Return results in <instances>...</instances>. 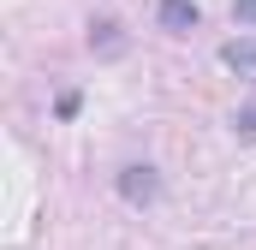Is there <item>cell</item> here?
<instances>
[{
  "instance_id": "cell-1",
  "label": "cell",
  "mask_w": 256,
  "mask_h": 250,
  "mask_svg": "<svg viewBox=\"0 0 256 250\" xmlns=\"http://www.w3.org/2000/svg\"><path fill=\"white\" fill-rule=\"evenodd\" d=\"M120 196H126L131 208H149V202L161 196V173H155V167H143V161L120 167Z\"/></svg>"
},
{
  "instance_id": "cell-2",
  "label": "cell",
  "mask_w": 256,
  "mask_h": 250,
  "mask_svg": "<svg viewBox=\"0 0 256 250\" xmlns=\"http://www.w3.org/2000/svg\"><path fill=\"white\" fill-rule=\"evenodd\" d=\"M155 18H161V30H167V36H191L196 24H202L196 0H161V12H155Z\"/></svg>"
},
{
  "instance_id": "cell-3",
  "label": "cell",
  "mask_w": 256,
  "mask_h": 250,
  "mask_svg": "<svg viewBox=\"0 0 256 250\" xmlns=\"http://www.w3.org/2000/svg\"><path fill=\"white\" fill-rule=\"evenodd\" d=\"M90 48H96L102 60H120V54H126V30H120L114 18H96V24H90Z\"/></svg>"
},
{
  "instance_id": "cell-4",
  "label": "cell",
  "mask_w": 256,
  "mask_h": 250,
  "mask_svg": "<svg viewBox=\"0 0 256 250\" xmlns=\"http://www.w3.org/2000/svg\"><path fill=\"white\" fill-rule=\"evenodd\" d=\"M220 60L232 66V72H244V78H256V42H250V36L226 42V48H220Z\"/></svg>"
},
{
  "instance_id": "cell-5",
  "label": "cell",
  "mask_w": 256,
  "mask_h": 250,
  "mask_svg": "<svg viewBox=\"0 0 256 250\" xmlns=\"http://www.w3.org/2000/svg\"><path fill=\"white\" fill-rule=\"evenodd\" d=\"M232 18H238V24H256V0H238V6H232Z\"/></svg>"
},
{
  "instance_id": "cell-6",
  "label": "cell",
  "mask_w": 256,
  "mask_h": 250,
  "mask_svg": "<svg viewBox=\"0 0 256 250\" xmlns=\"http://www.w3.org/2000/svg\"><path fill=\"white\" fill-rule=\"evenodd\" d=\"M238 131H250V137H256V108H244V114H238Z\"/></svg>"
}]
</instances>
